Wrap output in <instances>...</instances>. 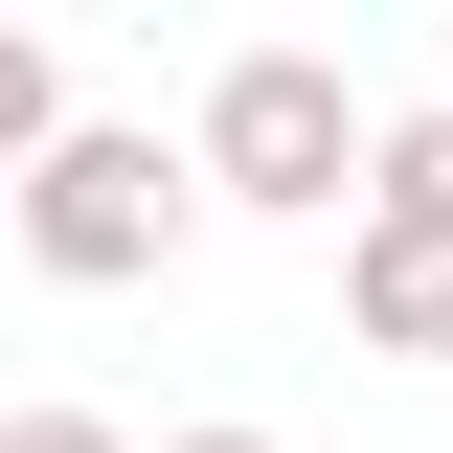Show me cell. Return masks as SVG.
<instances>
[{
	"instance_id": "4",
	"label": "cell",
	"mask_w": 453,
	"mask_h": 453,
	"mask_svg": "<svg viewBox=\"0 0 453 453\" xmlns=\"http://www.w3.org/2000/svg\"><path fill=\"white\" fill-rule=\"evenodd\" d=\"M340 226H408V250H453V91L363 113V204H340Z\"/></svg>"
},
{
	"instance_id": "5",
	"label": "cell",
	"mask_w": 453,
	"mask_h": 453,
	"mask_svg": "<svg viewBox=\"0 0 453 453\" xmlns=\"http://www.w3.org/2000/svg\"><path fill=\"white\" fill-rule=\"evenodd\" d=\"M46 136H68V46H46V23H0V181L46 159Z\"/></svg>"
},
{
	"instance_id": "7",
	"label": "cell",
	"mask_w": 453,
	"mask_h": 453,
	"mask_svg": "<svg viewBox=\"0 0 453 453\" xmlns=\"http://www.w3.org/2000/svg\"><path fill=\"white\" fill-rule=\"evenodd\" d=\"M159 453H273V431H159Z\"/></svg>"
},
{
	"instance_id": "2",
	"label": "cell",
	"mask_w": 453,
	"mask_h": 453,
	"mask_svg": "<svg viewBox=\"0 0 453 453\" xmlns=\"http://www.w3.org/2000/svg\"><path fill=\"white\" fill-rule=\"evenodd\" d=\"M181 226H204V181H181L159 113H68L46 159H23V273H46V295H136V273H181Z\"/></svg>"
},
{
	"instance_id": "6",
	"label": "cell",
	"mask_w": 453,
	"mask_h": 453,
	"mask_svg": "<svg viewBox=\"0 0 453 453\" xmlns=\"http://www.w3.org/2000/svg\"><path fill=\"white\" fill-rule=\"evenodd\" d=\"M0 453H136L113 408H0Z\"/></svg>"
},
{
	"instance_id": "3",
	"label": "cell",
	"mask_w": 453,
	"mask_h": 453,
	"mask_svg": "<svg viewBox=\"0 0 453 453\" xmlns=\"http://www.w3.org/2000/svg\"><path fill=\"white\" fill-rule=\"evenodd\" d=\"M340 318L386 340V363H453V250H408V226H340Z\"/></svg>"
},
{
	"instance_id": "1",
	"label": "cell",
	"mask_w": 453,
	"mask_h": 453,
	"mask_svg": "<svg viewBox=\"0 0 453 453\" xmlns=\"http://www.w3.org/2000/svg\"><path fill=\"white\" fill-rule=\"evenodd\" d=\"M181 181L250 204V226H340L363 204V91H340L318 46H226L204 113H181Z\"/></svg>"
}]
</instances>
